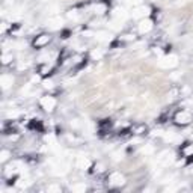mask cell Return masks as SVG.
<instances>
[{"instance_id":"1","label":"cell","mask_w":193,"mask_h":193,"mask_svg":"<svg viewBox=\"0 0 193 193\" xmlns=\"http://www.w3.org/2000/svg\"><path fill=\"white\" fill-rule=\"evenodd\" d=\"M178 65V57L175 55H169V56H163L160 59L159 62V67L160 68H164V69H170V68H175Z\"/></svg>"},{"instance_id":"2","label":"cell","mask_w":193,"mask_h":193,"mask_svg":"<svg viewBox=\"0 0 193 193\" xmlns=\"http://www.w3.org/2000/svg\"><path fill=\"white\" fill-rule=\"evenodd\" d=\"M41 106L46 112H51L56 107V100L53 97H42L41 98Z\"/></svg>"},{"instance_id":"3","label":"cell","mask_w":193,"mask_h":193,"mask_svg":"<svg viewBox=\"0 0 193 193\" xmlns=\"http://www.w3.org/2000/svg\"><path fill=\"white\" fill-rule=\"evenodd\" d=\"M157 159H159L160 163H163V164H166V166H168V164H170V163L173 161L175 157H173V152H172V151H168V149H166V151L160 152Z\"/></svg>"},{"instance_id":"4","label":"cell","mask_w":193,"mask_h":193,"mask_svg":"<svg viewBox=\"0 0 193 193\" xmlns=\"http://www.w3.org/2000/svg\"><path fill=\"white\" fill-rule=\"evenodd\" d=\"M175 121L178 122V124H189L190 121H192V115L189 113V112H184V110H181V112H178V113L175 115Z\"/></svg>"},{"instance_id":"5","label":"cell","mask_w":193,"mask_h":193,"mask_svg":"<svg viewBox=\"0 0 193 193\" xmlns=\"http://www.w3.org/2000/svg\"><path fill=\"white\" fill-rule=\"evenodd\" d=\"M94 36H95V39L98 42H109V41H112V33L107 32V30H98V32L94 33Z\"/></svg>"},{"instance_id":"6","label":"cell","mask_w":193,"mask_h":193,"mask_svg":"<svg viewBox=\"0 0 193 193\" xmlns=\"http://www.w3.org/2000/svg\"><path fill=\"white\" fill-rule=\"evenodd\" d=\"M109 181H110L112 186H122L125 182V178H124V175H121L119 172H113V173H110Z\"/></svg>"},{"instance_id":"7","label":"cell","mask_w":193,"mask_h":193,"mask_svg":"<svg viewBox=\"0 0 193 193\" xmlns=\"http://www.w3.org/2000/svg\"><path fill=\"white\" fill-rule=\"evenodd\" d=\"M149 14V8L148 6H139L133 9V18H145Z\"/></svg>"},{"instance_id":"8","label":"cell","mask_w":193,"mask_h":193,"mask_svg":"<svg viewBox=\"0 0 193 193\" xmlns=\"http://www.w3.org/2000/svg\"><path fill=\"white\" fill-rule=\"evenodd\" d=\"M151 29H152V21L148 20V18L147 20L143 18V20L139 23V32H140V33H148Z\"/></svg>"},{"instance_id":"9","label":"cell","mask_w":193,"mask_h":193,"mask_svg":"<svg viewBox=\"0 0 193 193\" xmlns=\"http://www.w3.org/2000/svg\"><path fill=\"white\" fill-rule=\"evenodd\" d=\"M76 166H77L79 169H88V168L91 166V161H89V159H88V157H83V156H80V157H77Z\"/></svg>"},{"instance_id":"10","label":"cell","mask_w":193,"mask_h":193,"mask_svg":"<svg viewBox=\"0 0 193 193\" xmlns=\"http://www.w3.org/2000/svg\"><path fill=\"white\" fill-rule=\"evenodd\" d=\"M163 137H164V140H166V142H169V143H178V142H181V137L178 136L177 133H173V131L163 134Z\"/></svg>"},{"instance_id":"11","label":"cell","mask_w":193,"mask_h":193,"mask_svg":"<svg viewBox=\"0 0 193 193\" xmlns=\"http://www.w3.org/2000/svg\"><path fill=\"white\" fill-rule=\"evenodd\" d=\"M0 83H2V88H3V89H8L12 83H14V77H12V76H8V74H3V76L0 77Z\"/></svg>"},{"instance_id":"12","label":"cell","mask_w":193,"mask_h":193,"mask_svg":"<svg viewBox=\"0 0 193 193\" xmlns=\"http://www.w3.org/2000/svg\"><path fill=\"white\" fill-rule=\"evenodd\" d=\"M67 172H68V166L64 164V163H59V164H56L53 168V173L55 175H65Z\"/></svg>"},{"instance_id":"13","label":"cell","mask_w":193,"mask_h":193,"mask_svg":"<svg viewBox=\"0 0 193 193\" xmlns=\"http://www.w3.org/2000/svg\"><path fill=\"white\" fill-rule=\"evenodd\" d=\"M48 41H50V36H48V35H41V36L36 38L35 47H44L46 44H48Z\"/></svg>"},{"instance_id":"14","label":"cell","mask_w":193,"mask_h":193,"mask_svg":"<svg viewBox=\"0 0 193 193\" xmlns=\"http://www.w3.org/2000/svg\"><path fill=\"white\" fill-rule=\"evenodd\" d=\"M71 190H72V192H77V193H83L86 190V184H85V182H77V184L71 186Z\"/></svg>"},{"instance_id":"15","label":"cell","mask_w":193,"mask_h":193,"mask_svg":"<svg viewBox=\"0 0 193 193\" xmlns=\"http://www.w3.org/2000/svg\"><path fill=\"white\" fill-rule=\"evenodd\" d=\"M125 9L124 8H115L113 9V17L115 18H118V20H121V18H125Z\"/></svg>"},{"instance_id":"16","label":"cell","mask_w":193,"mask_h":193,"mask_svg":"<svg viewBox=\"0 0 193 193\" xmlns=\"http://www.w3.org/2000/svg\"><path fill=\"white\" fill-rule=\"evenodd\" d=\"M91 56H92V59H95V60H100V59L104 56V51H103L101 48H95V50H92Z\"/></svg>"},{"instance_id":"17","label":"cell","mask_w":193,"mask_h":193,"mask_svg":"<svg viewBox=\"0 0 193 193\" xmlns=\"http://www.w3.org/2000/svg\"><path fill=\"white\" fill-rule=\"evenodd\" d=\"M48 24H50L51 29H59V27L62 26V20H60V18H53V20L48 21Z\"/></svg>"},{"instance_id":"18","label":"cell","mask_w":193,"mask_h":193,"mask_svg":"<svg viewBox=\"0 0 193 193\" xmlns=\"http://www.w3.org/2000/svg\"><path fill=\"white\" fill-rule=\"evenodd\" d=\"M47 192L48 193H60L62 189H60V186H57V184H50V186L47 187Z\"/></svg>"},{"instance_id":"19","label":"cell","mask_w":193,"mask_h":193,"mask_svg":"<svg viewBox=\"0 0 193 193\" xmlns=\"http://www.w3.org/2000/svg\"><path fill=\"white\" fill-rule=\"evenodd\" d=\"M92 9H94V12H95V14H104V12H106V6H104V5H101V3H98V5H95Z\"/></svg>"},{"instance_id":"20","label":"cell","mask_w":193,"mask_h":193,"mask_svg":"<svg viewBox=\"0 0 193 193\" xmlns=\"http://www.w3.org/2000/svg\"><path fill=\"white\" fill-rule=\"evenodd\" d=\"M152 152H154V147L152 145H145V147L142 148V154H145V156H149Z\"/></svg>"},{"instance_id":"21","label":"cell","mask_w":193,"mask_h":193,"mask_svg":"<svg viewBox=\"0 0 193 193\" xmlns=\"http://www.w3.org/2000/svg\"><path fill=\"white\" fill-rule=\"evenodd\" d=\"M46 142L50 145V147H53V145H56V137L53 136V134H47V136H46Z\"/></svg>"},{"instance_id":"22","label":"cell","mask_w":193,"mask_h":193,"mask_svg":"<svg viewBox=\"0 0 193 193\" xmlns=\"http://www.w3.org/2000/svg\"><path fill=\"white\" fill-rule=\"evenodd\" d=\"M9 156H11V154H9V151L3 149V151H2V154H0V161H2V163H3V161H6V160L9 159Z\"/></svg>"},{"instance_id":"23","label":"cell","mask_w":193,"mask_h":193,"mask_svg":"<svg viewBox=\"0 0 193 193\" xmlns=\"http://www.w3.org/2000/svg\"><path fill=\"white\" fill-rule=\"evenodd\" d=\"M68 18L69 20H79V14H77V11H69Z\"/></svg>"},{"instance_id":"24","label":"cell","mask_w":193,"mask_h":193,"mask_svg":"<svg viewBox=\"0 0 193 193\" xmlns=\"http://www.w3.org/2000/svg\"><path fill=\"white\" fill-rule=\"evenodd\" d=\"M11 60H12V55H8V53H5L3 57H2V62H3V64H9Z\"/></svg>"},{"instance_id":"25","label":"cell","mask_w":193,"mask_h":193,"mask_svg":"<svg viewBox=\"0 0 193 193\" xmlns=\"http://www.w3.org/2000/svg\"><path fill=\"white\" fill-rule=\"evenodd\" d=\"M110 27H112V29H115V30H119V29L122 27V23H121V20H118V21H113Z\"/></svg>"},{"instance_id":"26","label":"cell","mask_w":193,"mask_h":193,"mask_svg":"<svg viewBox=\"0 0 193 193\" xmlns=\"http://www.w3.org/2000/svg\"><path fill=\"white\" fill-rule=\"evenodd\" d=\"M112 157H113L115 161H119V160L122 159V152H113V154H112Z\"/></svg>"},{"instance_id":"27","label":"cell","mask_w":193,"mask_h":193,"mask_svg":"<svg viewBox=\"0 0 193 193\" xmlns=\"http://www.w3.org/2000/svg\"><path fill=\"white\" fill-rule=\"evenodd\" d=\"M184 154H186V156H190V154H193V145H190V147L186 148V149H184Z\"/></svg>"},{"instance_id":"28","label":"cell","mask_w":193,"mask_h":193,"mask_svg":"<svg viewBox=\"0 0 193 193\" xmlns=\"http://www.w3.org/2000/svg\"><path fill=\"white\" fill-rule=\"evenodd\" d=\"M44 88L51 89V88H53V81H51V80H46V81H44Z\"/></svg>"},{"instance_id":"29","label":"cell","mask_w":193,"mask_h":193,"mask_svg":"<svg viewBox=\"0 0 193 193\" xmlns=\"http://www.w3.org/2000/svg\"><path fill=\"white\" fill-rule=\"evenodd\" d=\"M18 112H17V110H9V112H8V116H9V118H17V116H18Z\"/></svg>"},{"instance_id":"30","label":"cell","mask_w":193,"mask_h":193,"mask_svg":"<svg viewBox=\"0 0 193 193\" xmlns=\"http://www.w3.org/2000/svg\"><path fill=\"white\" fill-rule=\"evenodd\" d=\"M27 184H29V182H26V181H24V180H20V181L17 182V186H18L20 189H23V187H26Z\"/></svg>"},{"instance_id":"31","label":"cell","mask_w":193,"mask_h":193,"mask_svg":"<svg viewBox=\"0 0 193 193\" xmlns=\"http://www.w3.org/2000/svg\"><path fill=\"white\" fill-rule=\"evenodd\" d=\"M48 57H50L48 55H42V56L39 57V60H41V62H47V59H48Z\"/></svg>"},{"instance_id":"32","label":"cell","mask_w":193,"mask_h":193,"mask_svg":"<svg viewBox=\"0 0 193 193\" xmlns=\"http://www.w3.org/2000/svg\"><path fill=\"white\" fill-rule=\"evenodd\" d=\"M177 190V187L175 186H170V187H166V192H175Z\"/></svg>"},{"instance_id":"33","label":"cell","mask_w":193,"mask_h":193,"mask_svg":"<svg viewBox=\"0 0 193 193\" xmlns=\"http://www.w3.org/2000/svg\"><path fill=\"white\" fill-rule=\"evenodd\" d=\"M127 2H128L130 5H137V3H139V0H127Z\"/></svg>"},{"instance_id":"34","label":"cell","mask_w":193,"mask_h":193,"mask_svg":"<svg viewBox=\"0 0 193 193\" xmlns=\"http://www.w3.org/2000/svg\"><path fill=\"white\" fill-rule=\"evenodd\" d=\"M97 170H98V172H103V170H104V166H103V164H98V166H97Z\"/></svg>"},{"instance_id":"35","label":"cell","mask_w":193,"mask_h":193,"mask_svg":"<svg viewBox=\"0 0 193 193\" xmlns=\"http://www.w3.org/2000/svg\"><path fill=\"white\" fill-rule=\"evenodd\" d=\"M91 35H94L92 32H89V30H86V32H83V36H91Z\"/></svg>"}]
</instances>
